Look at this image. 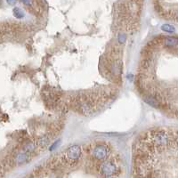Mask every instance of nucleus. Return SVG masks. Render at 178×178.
<instances>
[{
  "label": "nucleus",
  "instance_id": "1",
  "mask_svg": "<svg viewBox=\"0 0 178 178\" xmlns=\"http://www.w3.org/2000/svg\"><path fill=\"white\" fill-rule=\"evenodd\" d=\"M143 140L147 141V144L151 147L164 148L167 146L176 145L177 138L173 140V135L170 133L164 130H152L148 132L147 135L143 137Z\"/></svg>",
  "mask_w": 178,
  "mask_h": 178
},
{
  "label": "nucleus",
  "instance_id": "2",
  "mask_svg": "<svg viewBox=\"0 0 178 178\" xmlns=\"http://www.w3.org/2000/svg\"><path fill=\"white\" fill-rule=\"evenodd\" d=\"M81 157V149L77 145H73L70 147L64 153L63 156L60 158L62 165L70 164L73 165L78 161V159Z\"/></svg>",
  "mask_w": 178,
  "mask_h": 178
},
{
  "label": "nucleus",
  "instance_id": "3",
  "mask_svg": "<svg viewBox=\"0 0 178 178\" xmlns=\"http://www.w3.org/2000/svg\"><path fill=\"white\" fill-rule=\"evenodd\" d=\"M99 172L103 176H114L119 172V168L115 162L106 161L99 166Z\"/></svg>",
  "mask_w": 178,
  "mask_h": 178
},
{
  "label": "nucleus",
  "instance_id": "4",
  "mask_svg": "<svg viewBox=\"0 0 178 178\" xmlns=\"http://www.w3.org/2000/svg\"><path fill=\"white\" fill-rule=\"evenodd\" d=\"M91 151H92L93 157L95 159L101 160V161H104V160H106V159H108L110 150H109L108 145L101 143V144L95 145V146L91 150Z\"/></svg>",
  "mask_w": 178,
  "mask_h": 178
},
{
  "label": "nucleus",
  "instance_id": "5",
  "mask_svg": "<svg viewBox=\"0 0 178 178\" xmlns=\"http://www.w3.org/2000/svg\"><path fill=\"white\" fill-rule=\"evenodd\" d=\"M31 159V155L30 153L26 152V151H21V152H17L15 156L14 157V162L17 165H23L25 163L29 162Z\"/></svg>",
  "mask_w": 178,
  "mask_h": 178
},
{
  "label": "nucleus",
  "instance_id": "6",
  "mask_svg": "<svg viewBox=\"0 0 178 178\" xmlns=\"http://www.w3.org/2000/svg\"><path fill=\"white\" fill-rule=\"evenodd\" d=\"M177 38H176V37H166V36H165V38H164V40H163L162 43V45H164V47H170V48L176 47L177 46Z\"/></svg>",
  "mask_w": 178,
  "mask_h": 178
},
{
  "label": "nucleus",
  "instance_id": "7",
  "mask_svg": "<svg viewBox=\"0 0 178 178\" xmlns=\"http://www.w3.org/2000/svg\"><path fill=\"white\" fill-rule=\"evenodd\" d=\"M145 102L148 103L150 106H151V107H153V108L155 109L161 108V102L159 101H158L152 95L146 97V98H145Z\"/></svg>",
  "mask_w": 178,
  "mask_h": 178
},
{
  "label": "nucleus",
  "instance_id": "8",
  "mask_svg": "<svg viewBox=\"0 0 178 178\" xmlns=\"http://www.w3.org/2000/svg\"><path fill=\"white\" fill-rule=\"evenodd\" d=\"M37 143H34V142H28V143H26L25 144L23 145V149L24 151H26V152H28V153H32V152H34L35 151H36V149H37Z\"/></svg>",
  "mask_w": 178,
  "mask_h": 178
},
{
  "label": "nucleus",
  "instance_id": "9",
  "mask_svg": "<svg viewBox=\"0 0 178 178\" xmlns=\"http://www.w3.org/2000/svg\"><path fill=\"white\" fill-rule=\"evenodd\" d=\"M151 58H143L141 62H140V67H141L142 70H146L151 67Z\"/></svg>",
  "mask_w": 178,
  "mask_h": 178
},
{
  "label": "nucleus",
  "instance_id": "10",
  "mask_svg": "<svg viewBox=\"0 0 178 178\" xmlns=\"http://www.w3.org/2000/svg\"><path fill=\"white\" fill-rule=\"evenodd\" d=\"M161 30H163L166 32H169V33H172V32H175V27L172 26V25H169V24H164L161 27Z\"/></svg>",
  "mask_w": 178,
  "mask_h": 178
},
{
  "label": "nucleus",
  "instance_id": "11",
  "mask_svg": "<svg viewBox=\"0 0 178 178\" xmlns=\"http://www.w3.org/2000/svg\"><path fill=\"white\" fill-rule=\"evenodd\" d=\"M14 16H15L16 18L21 19V18H23L24 13L20 9V8L15 7L14 9Z\"/></svg>",
  "mask_w": 178,
  "mask_h": 178
},
{
  "label": "nucleus",
  "instance_id": "12",
  "mask_svg": "<svg viewBox=\"0 0 178 178\" xmlns=\"http://www.w3.org/2000/svg\"><path fill=\"white\" fill-rule=\"evenodd\" d=\"M21 1L28 7H33L35 5V0H21Z\"/></svg>",
  "mask_w": 178,
  "mask_h": 178
},
{
  "label": "nucleus",
  "instance_id": "13",
  "mask_svg": "<svg viewBox=\"0 0 178 178\" xmlns=\"http://www.w3.org/2000/svg\"><path fill=\"white\" fill-rule=\"evenodd\" d=\"M126 36H125L124 34L122 35V34H120L119 35V38H118V40H119V43H124L125 41H126Z\"/></svg>",
  "mask_w": 178,
  "mask_h": 178
},
{
  "label": "nucleus",
  "instance_id": "14",
  "mask_svg": "<svg viewBox=\"0 0 178 178\" xmlns=\"http://www.w3.org/2000/svg\"><path fill=\"white\" fill-rule=\"evenodd\" d=\"M7 1V3L9 5H11V6H14V5H15V3L17 2V0H6Z\"/></svg>",
  "mask_w": 178,
  "mask_h": 178
},
{
  "label": "nucleus",
  "instance_id": "15",
  "mask_svg": "<svg viewBox=\"0 0 178 178\" xmlns=\"http://www.w3.org/2000/svg\"><path fill=\"white\" fill-rule=\"evenodd\" d=\"M132 1H134V2H135V3H137L139 5H142L143 2V0H132Z\"/></svg>",
  "mask_w": 178,
  "mask_h": 178
}]
</instances>
